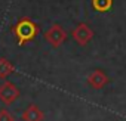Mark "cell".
I'll return each mask as SVG.
<instances>
[{
    "label": "cell",
    "instance_id": "cell-1",
    "mask_svg": "<svg viewBox=\"0 0 126 121\" xmlns=\"http://www.w3.org/2000/svg\"><path fill=\"white\" fill-rule=\"evenodd\" d=\"M12 33L16 37L18 46H24L25 43H28L37 37V34L40 33V27L30 18L24 16V18L18 19V22L12 27Z\"/></svg>",
    "mask_w": 126,
    "mask_h": 121
},
{
    "label": "cell",
    "instance_id": "cell-2",
    "mask_svg": "<svg viewBox=\"0 0 126 121\" xmlns=\"http://www.w3.org/2000/svg\"><path fill=\"white\" fill-rule=\"evenodd\" d=\"M67 31L62 28L59 24H52L46 31H45V40L52 46V47H59L64 44L67 40Z\"/></svg>",
    "mask_w": 126,
    "mask_h": 121
},
{
    "label": "cell",
    "instance_id": "cell-3",
    "mask_svg": "<svg viewBox=\"0 0 126 121\" xmlns=\"http://www.w3.org/2000/svg\"><path fill=\"white\" fill-rule=\"evenodd\" d=\"M21 96V90L16 84L11 81H5L3 84H0V102L3 105H12L14 102L18 100Z\"/></svg>",
    "mask_w": 126,
    "mask_h": 121
},
{
    "label": "cell",
    "instance_id": "cell-4",
    "mask_svg": "<svg viewBox=\"0 0 126 121\" xmlns=\"http://www.w3.org/2000/svg\"><path fill=\"white\" fill-rule=\"evenodd\" d=\"M71 36H73V38L76 40L77 44L86 46V44L94 38V31H92V28H91L86 22H79V24L73 28Z\"/></svg>",
    "mask_w": 126,
    "mask_h": 121
},
{
    "label": "cell",
    "instance_id": "cell-5",
    "mask_svg": "<svg viewBox=\"0 0 126 121\" xmlns=\"http://www.w3.org/2000/svg\"><path fill=\"white\" fill-rule=\"evenodd\" d=\"M86 81H88L89 87H92V89H96V90H98V89L105 87V86L108 84L110 78L107 77V74H105L104 71H101V70H94V71L88 75Z\"/></svg>",
    "mask_w": 126,
    "mask_h": 121
},
{
    "label": "cell",
    "instance_id": "cell-6",
    "mask_svg": "<svg viewBox=\"0 0 126 121\" xmlns=\"http://www.w3.org/2000/svg\"><path fill=\"white\" fill-rule=\"evenodd\" d=\"M22 121H43L45 120V112L34 103H30L21 114Z\"/></svg>",
    "mask_w": 126,
    "mask_h": 121
},
{
    "label": "cell",
    "instance_id": "cell-7",
    "mask_svg": "<svg viewBox=\"0 0 126 121\" xmlns=\"http://www.w3.org/2000/svg\"><path fill=\"white\" fill-rule=\"evenodd\" d=\"M15 71V67L6 58H0V78H6Z\"/></svg>",
    "mask_w": 126,
    "mask_h": 121
},
{
    "label": "cell",
    "instance_id": "cell-8",
    "mask_svg": "<svg viewBox=\"0 0 126 121\" xmlns=\"http://www.w3.org/2000/svg\"><path fill=\"white\" fill-rule=\"evenodd\" d=\"M92 8L95 12L107 13L113 8V0H92Z\"/></svg>",
    "mask_w": 126,
    "mask_h": 121
},
{
    "label": "cell",
    "instance_id": "cell-9",
    "mask_svg": "<svg viewBox=\"0 0 126 121\" xmlns=\"http://www.w3.org/2000/svg\"><path fill=\"white\" fill-rule=\"evenodd\" d=\"M0 121H15V117L9 109L2 108L0 109Z\"/></svg>",
    "mask_w": 126,
    "mask_h": 121
}]
</instances>
